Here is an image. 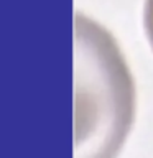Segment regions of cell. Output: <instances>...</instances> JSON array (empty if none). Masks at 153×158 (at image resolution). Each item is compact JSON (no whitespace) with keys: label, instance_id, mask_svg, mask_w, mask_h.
I'll list each match as a JSON object with an SVG mask.
<instances>
[{"label":"cell","instance_id":"cell-1","mask_svg":"<svg viewBox=\"0 0 153 158\" xmlns=\"http://www.w3.org/2000/svg\"><path fill=\"white\" fill-rule=\"evenodd\" d=\"M77 153L114 158L133 120L135 89L117 41L104 27L76 15Z\"/></svg>","mask_w":153,"mask_h":158},{"label":"cell","instance_id":"cell-2","mask_svg":"<svg viewBox=\"0 0 153 158\" xmlns=\"http://www.w3.org/2000/svg\"><path fill=\"white\" fill-rule=\"evenodd\" d=\"M143 25H145V33L153 49V0H145V8H143Z\"/></svg>","mask_w":153,"mask_h":158}]
</instances>
